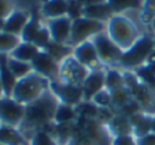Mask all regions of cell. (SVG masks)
Returning a JSON list of instances; mask_svg holds the SVG:
<instances>
[{
	"label": "cell",
	"instance_id": "cell-1",
	"mask_svg": "<svg viewBox=\"0 0 155 145\" xmlns=\"http://www.w3.org/2000/svg\"><path fill=\"white\" fill-rule=\"evenodd\" d=\"M58 105V97L48 88L37 100L25 105V116L19 126L25 130L30 129H36V131L43 130L48 125L54 123Z\"/></svg>",
	"mask_w": 155,
	"mask_h": 145
},
{
	"label": "cell",
	"instance_id": "cell-2",
	"mask_svg": "<svg viewBox=\"0 0 155 145\" xmlns=\"http://www.w3.org/2000/svg\"><path fill=\"white\" fill-rule=\"evenodd\" d=\"M111 136L107 125L97 118L78 116L68 145H113Z\"/></svg>",
	"mask_w": 155,
	"mask_h": 145
},
{
	"label": "cell",
	"instance_id": "cell-3",
	"mask_svg": "<svg viewBox=\"0 0 155 145\" xmlns=\"http://www.w3.org/2000/svg\"><path fill=\"white\" fill-rule=\"evenodd\" d=\"M50 88V81L36 72H30L29 76L18 79L12 92V99L21 104H29L35 102Z\"/></svg>",
	"mask_w": 155,
	"mask_h": 145
},
{
	"label": "cell",
	"instance_id": "cell-4",
	"mask_svg": "<svg viewBox=\"0 0 155 145\" xmlns=\"http://www.w3.org/2000/svg\"><path fill=\"white\" fill-rule=\"evenodd\" d=\"M108 36L122 51L129 50L139 40L137 27L125 17L114 15L108 23Z\"/></svg>",
	"mask_w": 155,
	"mask_h": 145
},
{
	"label": "cell",
	"instance_id": "cell-5",
	"mask_svg": "<svg viewBox=\"0 0 155 145\" xmlns=\"http://www.w3.org/2000/svg\"><path fill=\"white\" fill-rule=\"evenodd\" d=\"M152 51H154V38H151L150 36H143L129 50L124 51L120 64L126 69L140 67L144 62H147Z\"/></svg>",
	"mask_w": 155,
	"mask_h": 145
},
{
	"label": "cell",
	"instance_id": "cell-6",
	"mask_svg": "<svg viewBox=\"0 0 155 145\" xmlns=\"http://www.w3.org/2000/svg\"><path fill=\"white\" fill-rule=\"evenodd\" d=\"M103 30H104L103 22L81 17L76 21H71V32L68 44L69 45H80V44L88 41L89 36H96L102 33Z\"/></svg>",
	"mask_w": 155,
	"mask_h": 145
},
{
	"label": "cell",
	"instance_id": "cell-7",
	"mask_svg": "<svg viewBox=\"0 0 155 145\" xmlns=\"http://www.w3.org/2000/svg\"><path fill=\"white\" fill-rule=\"evenodd\" d=\"M94 45L96 48V52L99 59L103 63L107 64H114V63H120L121 58L124 55V51L121 50L120 47L110 38V36L106 33H99L94 37Z\"/></svg>",
	"mask_w": 155,
	"mask_h": 145
},
{
	"label": "cell",
	"instance_id": "cell-8",
	"mask_svg": "<svg viewBox=\"0 0 155 145\" xmlns=\"http://www.w3.org/2000/svg\"><path fill=\"white\" fill-rule=\"evenodd\" d=\"M50 90L58 97V100L63 104L77 107L84 102L82 86L74 84H64V82L54 81L50 82Z\"/></svg>",
	"mask_w": 155,
	"mask_h": 145
},
{
	"label": "cell",
	"instance_id": "cell-9",
	"mask_svg": "<svg viewBox=\"0 0 155 145\" xmlns=\"http://www.w3.org/2000/svg\"><path fill=\"white\" fill-rule=\"evenodd\" d=\"M25 116V105L15 102L12 97L0 99V122L6 126H19Z\"/></svg>",
	"mask_w": 155,
	"mask_h": 145
},
{
	"label": "cell",
	"instance_id": "cell-10",
	"mask_svg": "<svg viewBox=\"0 0 155 145\" xmlns=\"http://www.w3.org/2000/svg\"><path fill=\"white\" fill-rule=\"evenodd\" d=\"M30 64H32L33 72L47 78L50 82L58 81L59 76H61V67L58 66V62L54 60L44 51H40V53L30 62Z\"/></svg>",
	"mask_w": 155,
	"mask_h": 145
},
{
	"label": "cell",
	"instance_id": "cell-11",
	"mask_svg": "<svg viewBox=\"0 0 155 145\" xmlns=\"http://www.w3.org/2000/svg\"><path fill=\"white\" fill-rule=\"evenodd\" d=\"M88 74H89L88 70L81 63H78L74 58H68L62 64L59 77L63 78L64 84H74L82 86V82L87 78Z\"/></svg>",
	"mask_w": 155,
	"mask_h": 145
},
{
	"label": "cell",
	"instance_id": "cell-12",
	"mask_svg": "<svg viewBox=\"0 0 155 145\" xmlns=\"http://www.w3.org/2000/svg\"><path fill=\"white\" fill-rule=\"evenodd\" d=\"M106 74L102 70H92L87 76V78L82 82V95H84V102H92L95 95L104 89Z\"/></svg>",
	"mask_w": 155,
	"mask_h": 145
},
{
	"label": "cell",
	"instance_id": "cell-13",
	"mask_svg": "<svg viewBox=\"0 0 155 145\" xmlns=\"http://www.w3.org/2000/svg\"><path fill=\"white\" fill-rule=\"evenodd\" d=\"M48 30H50L52 41L59 44L68 43L71 32V19L69 17H61L51 19L48 22Z\"/></svg>",
	"mask_w": 155,
	"mask_h": 145
},
{
	"label": "cell",
	"instance_id": "cell-14",
	"mask_svg": "<svg viewBox=\"0 0 155 145\" xmlns=\"http://www.w3.org/2000/svg\"><path fill=\"white\" fill-rule=\"evenodd\" d=\"M74 59L78 63H81L84 67H91L92 70H97V62H99V56H97L96 48H95L94 43L91 41H85V43L77 45V48L73 51Z\"/></svg>",
	"mask_w": 155,
	"mask_h": 145
},
{
	"label": "cell",
	"instance_id": "cell-15",
	"mask_svg": "<svg viewBox=\"0 0 155 145\" xmlns=\"http://www.w3.org/2000/svg\"><path fill=\"white\" fill-rule=\"evenodd\" d=\"M133 99L139 103L143 114L155 115V89L147 86L146 84H139L137 89L133 92Z\"/></svg>",
	"mask_w": 155,
	"mask_h": 145
},
{
	"label": "cell",
	"instance_id": "cell-16",
	"mask_svg": "<svg viewBox=\"0 0 155 145\" xmlns=\"http://www.w3.org/2000/svg\"><path fill=\"white\" fill-rule=\"evenodd\" d=\"M0 82L3 86V96L4 97H11L18 79L15 78V76L8 67L7 53H0Z\"/></svg>",
	"mask_w": 155,
	"mask_h": 145
},
{
	"label": "cell",
	"instance_id": "cell-17",
	"mask_svg": "<svg viewBox=\"0 0 155 145\" xmlns=\"http://www.w3.org/2000/svg\"><path fill=\"white\" fill-rule=\"evenodd\" d=\"M30 15L26 11H14L6 21H4V27L3 32L10 33V34L18 36L22 33L25 29L28 21H29Z\"/></svg>",
	"mask_w": 155,
	"mask_h": 145
},
{
	"label": "cell",
	"instance_id": "cell-18",
	"mask_svg": "<svg viewBox=\"0 0 155 145\" xmlns=\"http://www.w3.org/2000/svg\"><path fill=\"white\" fill-rule=\"evenodd\" d=\"M114 11L111 7L106 3L99 4H92V6H87L82 8V17L88 18V19H94L97 22H103V21H110L113 18Z\"/></svg>",
	"mask_w": 155,
	"mask_h": 145
},
{
	"label": "cell",
	"instance_id": "cell-19",
	"mask_svg": "<svg viewBox=\"0 0 155 145\" xmlns=\"http://www.w3.org/2000/svg\"><path fill=\"white\" fill-rule=\"evenodd\" d=\"M107 127L114 137L128 136V134L133 136V127L129 122V118L125 115H121V114H114V116L108 121Z\"/></svg>",
	"mask_w": 155,
	"mask_h": 145
},
{
	"label": "cell",
	"instance_id": "cell-20",
	"mask_svg": "<svg viewBox=\"0 0 155 145\" xmlns=\"http://www.w3.org/2000/svg\"><path fill=\"white\" fill-rule=\"evenodd\" d=\"M40 53V48L36 47L35 44L32 43H21L19 45L10 53V58H14L17 60L21 62H26V63H30L36 56Z\"/></svg>",
	"mask_w": 155,
	"mask_h": 145
},
{
	"label": "cell",
	"instance_id": "cell-21",
	"mask_svg": "<svg viewBox=\"0 0 155 145\" xmlns=\"http://www.w3.org/2000/svg\"><path fill=\"white\" fill-rule=\"evenodd\" d=\"M41 14L48 18H61L68 14V2L66 0H47L41 7Z\"/></svg>",
	"mask_w": 155,
	"mask_h": 145
},
{
	"label": "cell",
	"instance_id": "cell-22",
	"mask_svg": "<svg viewBox=\"0 0 155 145\" xmlns=\"http://www.w3.org/2000/svg\"><path fill=\"white\" fill-rule=\"evenodd\" d=\"M41 25H40V17H38L37 11H33L30 14V18L28 21L25 29L21 33V37H22V43H32L35 41V38L37 37L38 32L41 30Z\"/></svg>",
	"mask_w": 155,
	"mask_h": 145
},
{
	"label": "cell",
	"instance_id": "cell-23",
	"mask_svg": "<svg viewBox=\"0 0 155 145\" xmlns=\"http://www.w3.org/2000/svg\"><path fill=\"white\" fill-rule=\"evenodd\" d=\"M0 144L2 145H25L24 136L15 127L2 125L0 126Z\"/></svg>",
	"mask_w": 155,
	"mask_h": 145
},
{
	"label": "cell",
	"instance_id": "cell-24",
	"mask_svg": "<svg viewBox=\"0 0 155 145\" xmlns=\"http://www.w3.org/2000/svg\"><path fill=\"white\" fill-rule=\"evenodd\" d=\"M77 118H78V115H77L76 107L63 104V103H59L58 108H56V112H55V119H54V122H55L56 125L73 123L77 121Z\"/></svg>",
	"mask_w": 155,
	"mask_h": 145
},
{
	"label": "cell",
	"instance_id": "cell-25",
	"mask_svg": "<svg viewBox=\"0 0 155 145\" xmlns=\"http://www.w3.org/2000/svg\"><path fill=\"white\" fill-rule=\"evenodd\" d=\"M110 96H111V107L110 108H113L114 112L118 111V110H121L122 107H125L128 103H130L132 100H133L132 93L129 92L125 86L110 92Z\"/></svg>",
	"mask_w": 155,
	"mask_h": 145
},
{
	"label": "cell",
	"instance_id": "cell-26",
	"mask_svg": "<svg viewBox=\"0 0 155 145\" xmlns=\"http://www.w3.org/2000/svg\"><path fill=\"white\" fill-rule=\"evenodd\" d=\"M44 52H47L54 60L59 62L62 59H64L66 56H69L73 51L69 45H64V44H59V43H55V41L51 40V43L48 44L45 48H44Z\"/></svg>",
	"mask_w": 155,
	"mask_h": 145
},
{
	"label": "cell",
	"instance_id": "cell-27",
	"mask_svg": "<svg viewBox=\"0 0 155 145\" xmlns=\"http://www.w3.org/2000/svg\"><path fill=\"white\" fill-rule=\"evenodd\" d=\"M8 67L17 79H21V78H24V77L29 76L30 71H32V64L30 63L17 60L14 58H8Z\"/></svg>",
	"mask_w": 155,
	"mask_h": 145
},
{
	"label": "cell",
	"instance_id": "cell-28",
	"mask_svg": "<svg viewBox=\"0 0 155 145\" xmlns=\"http://www.w3.org/2000/svg\"><path fill=\"white\" fill-rule=\"evenodd\" d=\"M19 38L18 36L10 34V33L2 32L0 33V53H11L12 51L19 45Z\"/></svg>",
	"mask_w": 155,
	"mask_h": 145
},
{
	"label": "cell",
	"instance_id": "cell-29",
	"mask_svg": "<svg viewBox=\"0 0 155 145\" xmlns=\"http://www.w3.org/2000/svg\"><path fill=\"white\" fill-rule=\"evenodd\" d=\"M107 4L111 7L114 14L128 8H141L143 7L141 0H107Z\"/></svg>",
	"mask_w": 155,
	"mask_h": 145
},
{
	"label": "cell",
	"instance_id": "cell-30",
	"mask_svg": "<svg viewBox=\"0 0 155 145\" xmlns=\"http://www.w3.org/2000/svg\"><path fill=\"white\" fill-rule=\"evenodd\" d=\"M104 88L108 92H113L115 89L124 88V77L122 74H120L115 70H110L106 72V82H104Z\"/></svg>",
	"mask_w": 155,
	"mask_h": 145
},
{
	"label": "cell",
	"instance_id": "cell-31",
	"mask_svg": "<svg viewBox=\"0 0 155 145\" xmlns=\"http://www.w3.org/2000/svg\"><path fill=\"white\" fill-rule=\"evenodd\" d=\"M151 123H152V116L144 114L143 118L140 119V122L133 127V137L135 138H141V137L150 134L151 133Z\"/></svg>",
	"mask_w": 155,
	"mask_h": 145
},
{
	"label": "cell",
	"instance_id": "cell-32",
	"mask_svg": "<svg viewBox=\"0 0 155 145\" xmlns=\"http://www.w3.org/2000/svg\"><path fill=\"white\" fill-rule=\"evenodd\" d=\"M136 76L141 84H146L147 86L154 88L155 89V74L148 66H140L136 70Z\"/></svg>",
	"mask_w": 155,
	"mask_h": 145
},
{
	"label": "cell",
	"instance_id": "cell-33",
	"mask_svg": "<svg viewBox=\"0 0 155 145\" xmlns=\"http://www.w3.org/2000/svg\"><path fill=\"white\" fill-rule=\"evenodd\" d=\"M30 145H59L52 136L45 130H38L33 134Z\"/></svg>",
	"mask_w": 155,
	"mask_h": 145
},
{
	"label": "cell",
	"instance_id": "cell-34",
	"mask_svg": "<svg viewBox=\"0 0 155 145\" xmlns=\"http://www.w3.org/2000/svg\"><path fill=\"white\" fill-rule=\"evenodd\" d=\"M155 18V0H144L143 7H141L140 21L144 23L152 22Z\"/></svg>",
	"mask_w": 155,
	"mask_h": 145
},
{
	"label": "cell",
	"instance_id": "cell-35",
	"mask_svg": "<svg viewBox=\"0 0 155 145\" xmlns=\"http://www.w3.org/2000/svg\"><path fill=\"white\" fill-rule=\"evenodd\" d=\"M92 103L96 104L99 108H110L111 107V96L108 90H100L97 95H95V97L92 99Z\"/></svg>",
	"mask_w": 155,
	"mask_h": 145
},
{
	"label": "cell",
	"instance_id": "cell-36",
	"mask_svg": "<svg viewBox=\"0 0 155 145\" xmlns=\"http://www.w3.org/2000/svg\"><path fill=\"white\" fill-rule=\"evenodd\" d=\"M66 2H68V17L71 21H76L78 18H81L84 6L80 2H77V0H66Z\"/></svg>",
	"mask_w": 155,
	"mask_h": 145
},
{
	"label": "cell",
	"instance_id": "cell-37",
	"mask_svg": "<svg viewBox=\"0 0 155 145\" xmlns=\"http://www.w3.org/2000/svg\"><path fill=\"white\" fill-rule=\"evenodd\" d=\"M122 77H124V86H125L126 89L132 93V96H133V92L137 89L139 84H140L137 76L133 74V72H130V71H126L122 74Z\"/></svg>",
	"mask_w": 155,
	"mask_h": 145
},
{
	"label": "cell",
	"instance_id": "cell-38",
	"mask_svg": "<svg viewBox=\"0 0 155 145\" xmlns=\"http://www.w3.org/2000/svg\"><path fill=\"white\" fill-rule=\"evenodd\" d=\"M50 43H51V34H50L48 27H41V30L38 32L37 37H36L35 41H33V44H35L36 47H38V48H41V50H44Z\"/></svg>",
	"mask_w": 155,
	"mask_h": 145
},
{
	"label": "cell",
	"instance_id": "cell-39",
	"mask_svg": "<svg viewBox=\"0 0 155 145\" xmlns=\"http://www.w3.org/2000/svg\"><path fill=\"white\" fill-rule=\"evenodd\" d=\"M14 0H0V19H7L12 14Z\"/></svg>",
	"mask_w": 155,
	"mask_h": 145
},
{
	"label": "cell",
	"instance_id": "cell-40",
	"mask_svg": "<svg viewBox=\"0 0 155 145\" xmlns=\"http://www.w3.org/2000/svg\"><path fill=\"white\" fill-rule=\"evenodd\" d=\"M113 145H137L136 138L132 134L128 136H117L113 138Z\"/></svg>",
	"mask_w": 155,
	"mask_h": 145
},
{
	"label": "cell",
	"instance_id": "cell-41",
	"mask_svg": "<svg viewBox=\"0 0 155 145\" xmlns=\"http://www.w3.org/2000/svg\"><path fill=\"white\" fill-rule=\"evenodd\" d=\"M136 142L137 145H155V134L150 133L141 138H136Z\"/></svg>",
	"mask_w": 155,
	"mask_h": 145
},
{
	"label": "cell",
	"instance_id": "cell-42",
	"mask_svg": "<svg viewBox=\"0 0 155 145\" xmlns=\"http://www.w3.org/2000/svg\"><path fill=\"white\" fill-rule=\"evenodd\" d=\"M77 2H80V3L82 4L84 7L87 6H92V4H99V3H106L107 0H77Z\"/></svg>",
	"mask_w": 155,
	"mask_h": 145
},
{
	"label": "cell",
	"instance_id": "cell-43",
	"mask_svg": "<svg viewBox=\"0 0 155 145\" xmlns=\"http://www.w3.org/2000/svg\"><path fill=\"white\" fill-rule=\"evenodd\" d=\"M146 64L148 67H155V50L151 52V55L148 56V59H147V62H146Z\"/></svg>",
	"mask_w": 155,
	"mask_h": 145
},
{
	"label": "cell",
	"instance_id": "cell-44",
	"mask_svg": "<svg viewBox=\"0 0 155 145\" xmlns=\"http://www.w3.org/2000/svg\"><path fill=\"white\" fill-rule=\"evenodd\" d=\"M151 133L155 134V115L152 116V123H151Z\"/></svg>",
	"mask_w": 155,
	"mask_h": 145
},
{
	"label": "cell",
	"instance_id": "cell-45",
	"mask_svg": "<svg viewBox=\"0 0 155 145\" xmlns=\"http://www.w3.org/2000/svg\"><path fill=\"white\" fill-rule=\"evenodd\" d=\"M4 21H6V19H0V33L3 32V27H4Z\"/></svg>",
	"mask_w": 155,
	"mask_h": 145
},
{
	"label": "cell",
	"instance_id": "cell-46",
	"mask_svg": "<svg viewBox=\"0 0 155 145\" xmlns=\"http://www.w3.org/2000/svg\"><path fill=\"white\" fill-rule=\"evenodd\" d=\"M2 95H3V86H2V82H0V99H2Z\"/></svg>",
	"mask_w": 155,
	"mask_h": 145
},
{
	"label": "cell",
	"instance_id": "cell-47",
	"mask_svg": "<svg viewBox=\"0 0 155 145\" xmlns=\"http://www.w3.org/2000/svg\"><path fill=\"white\" fill-rule=\"evenodd\" d=\"M151 23H152V27H154V30H155V18H154V21H152Z\"/></svg>",
	"mask_w": 155,
	"mask_h": 145
},
{
	"label": "cell",
	"instance_id": "cell-48",
	"mask_svg": "<svg viewBox=\"0 0 155 145\" xmlns=\"http://www.w3.org/2000/svg\"><path fill=\"white\" fill-rule=\"evenodd\" d=\"M150 69H151L152 71H154V74H155V67H150Z\"/></svg>",
	"mask_w": 155,
	"mask_h": 145
},
{
	"label": "cell",
	"instance_id": "cell-49",
	"mask_svg": "<svg viewBox=\"0 0 155 145\" xmlns=\"http://www.w3.org/2000/svg\"><path fill=\"white\" fill-rule=\"evenodd\" d=\"M154 50H155V38H154Z\"/></svg>",
	"mask_w": 155,
	"mask_h": 145
},
{
	"label": "cell",
	"instance_id": "cell-50",
	"mask_svg": "<svg viewBox=\"0 0 155 145\" xmlns=\"http://www.w3.org/2000/svg\"><path fill=\"white\" fill-rule=\"evenodd\" d=\"M0 145H2V144H0Z\"/></svg>",
	"mask_w": 155,
	"mask_h": 145
}]
</instances>
